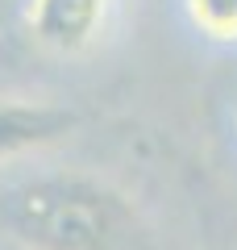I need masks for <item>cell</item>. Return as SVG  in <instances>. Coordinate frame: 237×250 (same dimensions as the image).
Masks as SVG:
<instances>
[{
  "label": "cell",
  "mask_w": 237,
  "mask_h": 250,
  "mask_svg": "<svg viewBox=\"0 0 237 250\" xmlns=\"http://www.w3.org/2000/svg\"><path fill=\"white\" fill-rule=\"evenodd\" d=\"M192 25L212 42H237V0H183Z\"/></svg>",
  "instance_id": "cell-4"
},
{
  "label": "cell",
  "mask_w": 237,
  "mask_h": 250,
  "mask_svg": "<svg viewBox=\"0 0 237 250\" xmlns=\"http://www.w3.org/2000/svg\"><path fill=\"white\" fill-rule=\"evenodd\" d=\"M0 221L21 250H158L141 208L88 171H50L9 188Z\"/></svg>",
  "instance_id": "cell-1"
},
{
  "label": "cell",
  "mask_w": 237,
  "mask_h": 250,
  "mask_svg": "<svg viewBox=\"0 0 237 250\" xmlns=\"http://www.w3.org/2000/svg\"><path fill=\"white\" fill-rule=\"evenodd\" d=\"M225 250H237V242H229V246H225Z\"/></svg>",
  "instance_id": "cell-5"
},
{
  "label": "cell",
  "mask_w": 237,
  "mask_h": 250,
  "mask_svg": "<svg viewBox=\"0 0 237 250\" xmlns=\"http://www.w3.org/2000/svg\"><path fill=\"white\" fill-rule=\"evenodd\" d=\"M79 113L67 104H50V100H21L4 96L0 100V163L38 154L46 146H59L75 134Z\"/></svg>",
  "instance_id": "cell-2"
},
{
  "label": "cell",
  "mask_w": 237,
  "mask_h": 250,
  "mask_svg": "<svg viewBox=\"0 0 237 250\" xmlns=\"http://www.w3.org/2000/svg\"><path fill=\"white\" fill-rule=\"evenodd\" d=\"M113 0H29V34L54 54H83L100 34Z\"/></svg>",
  "instance_id": "cell-3"
}]
</instances>
